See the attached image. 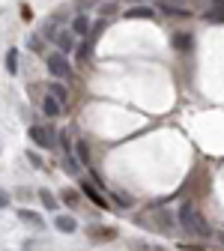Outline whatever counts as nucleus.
<instances>
[{"mask_svg": "<svg viewBox=\"0 0 224 251\" xmlns=\"http://www.w3.org/2000/svg\"><path fill=\"white\" fill-rule=\"evenodd\" d=\"M179 222H182V227H185L188 233H195V236H203V239L212 236V227L206 225V218L198 212L195 203H182V209H179Z\"/></svg>", "mask_w": 224, "mask_h": 251, "instance_id": "f257e3e1", "label": "nucleus"}, {"mask_svg": "<svg viewBox=\"0 0 224 251\" xmlns=\"http://www.w3.org/2000/svg\"><path fill=\"white\" fill-rule=\"evenodd\" d=\"M45 63H48V72H51L54 78H69V75H72V66H69V60L63 57L60 51H51V54L45 57Z\"/></svg>", "mask_w": 224, "mask_h": 251, "instance_id": "f03ea898", "label": "nucleus"}, {"mask_svg": "<svg viewBox=\"0 0 224 251\" xmlns=\"http://www.w3.org/2000/svg\"><path fill=\"white\" fill-rule=\"evenodd\" d=\"M30 138H33V144L42 147V150H54V147H57L54 129H42V126H33V129H30Z\"/></svg>", "mask_w": 224, "mask_h": 251, "instance_id": "7ed1b4c3", "label": "nucleus"}, {"mask_svg": "<svg viewBox=\"0 0 224 251\" xmlns=\"http://www.w3.org/2000/svg\"><path fill=\"white\" fill-rule=\"evenodd\" d=\"M42 111H45V117L51 120V117H57V114L63 111V102H60V99H54L51 93H48V96H45V102H42Z\"/></svg>", "mask_w": 224, "mask_h": 251, "instance_id": "20e7f679", "label": "nucleus"}, {"mask_svg": "<svg viewBox=\"0 0 224 251\" xmlns=\"http://www.w3.org/2000/svg\"><path fill=\"white\" fill-rule=\"evenodd\" d=\"M54 225H57L60 233H75V230H78V222H75L72 215H57V222H54Z\"/></svg>", "mask_w": 224, "mask_h": 251, "instance_id": "39448f33", "label": "nucleus"}, {"mask_svg": "<svg viewBox=\"0 0 224 251\" xmlns=\"http://www.w3.org/2000/svg\"><path fill=\"white\" fill-rule=\"evenodd\" d=\"M174 48L176 51H191V48H195V36H191V33H176L174 36Z\"/></svg>", "mask_w": 224, "mask_h": 251, "instance_id": "423d86ee", "label": "nucleus"}, {"mask_svg": "<svg viewBox=\"0 0 224 251\" xmlns=\"http://www.w3.org/2000/svg\"><path fill=\"white\" fill-rule=\"evenodd\" d=\"M18 218H21V222H27V225H33V227H42V215L33 212V209H21Z\"/></svg>", "mask_w": 224, "mask_h": 251, "instance_id": "0eeeda50", "label": "nucleus"}, {"mask_svg": "<svg viewBox=\"0 0 224 251\" xmlns=\"http://www.w3.org/2000/svg\"><path fill=\"white\" fill-rule=\"evenodd\" d=\"M84 195H87V198H90V201H93L96 206H102V209L108 206V201H105V198H102L99 192H96V188H93V185H84Z\"/></svg>", "mask_w": 224, "mask_h": 251, "instance_id": "6e6552de", "label": "nucleus"}, {"mask_svg": "<svg viewBox=\"0 0 224 251\" xmlns=\"http://www.w3.org/2000/svg\"><path fill=\"white\" fill-rule=\"evenodd\" d=\"M125 18H152V9L149 6H132L125 12Z\"/></svg>", "mask_w": 224, "mask_h": 251, "instance_id": "1a4fd4ad", "label": "nucleus"}, {"mask_svg": "<svg viewBox=\"0 0 224 251\" xmlns=\"http://www.w3.org/2000/svg\"><path fill=\"white\" fill-rule=\"evenodd\" d=\"M72 30H75L78 36H87V30H90V21H87L84 15H78V18L72 21Z\"/></svg>", "mask_w": 224, "mask_h": 251, "instance_id": "9d476101", "label": "nucleus"}, {"mask_svg": "<svg viewBox=\"0 0 224 251\" xmlns=\"http://www.w3.org/2000/svg\"><path fill=\"white\" fill-rule=\"evenodd\" d=\"M6 69H9L12 75L18 72V48H9V51H6Z\"/></svg>", "mask_w": 224, "mask_h": 251, "instance_id": "9b49d317", "label": "nucleus"}, {"mask_svg": "<svg viewBox=\"0 0 224 251\" xmlns=\"http://www.w3.org/2000/svg\"><path fill=\"white\" fill-rule=\"evenodd\" d=\"M39 201H42V206H45V209H57V198L48 192V188H42V192H39Z\"/></svg>", "mask_w": 224, "mask_h": 251, "instance_id": "f8f14e48", "label": "nucleus"}, {"mask_svg": "<svg viewBox=\"0 0 224 251\" xmlns=\"http://www.w3.org/2000/svg\"><path fill=\"white\" fill-rule=\"evenodd\" d=\"M215 6H221V9H212V12H206V21H224V0H215Z\"/></svg>", "mask_w": 224, "mask_h": 251, "instance_id": "ddd939ff", "label": "nucleus"}, {"mask_svg": "<svg viewBox=\"0 0 224 251\" xmlns=\"http://www.w3.org/2000/svg\"><path fill=\"white\" fill-rule=\"evenodd\" d=\"M48 93H51V96H54V99H60L63 105H66V99H69V96H66V90H63L60 84H48Z\"/></svg>", "mask_w": 224, "mask_h": 251, "instance_id": "4468645a", "label": "nucleus"}, {"mask_svg": "<svg viewBox=\"0 0 224 251\" xmlns=\"http://www.w3.org/2000/svg\"><path fill=\"white\" fill-rule=\"evenodd\" d=\"M54 39H57V45L63 48V51H72V36H66V33H51Z\"/></svg>", "mask_w": 224, "mask_h": 251, "instance_id": "2eb2a0df", "label": "nucleus"}, {"mask_svg": "<svg viewBox=\"0 0 224 251\" xmlns=\"http://www.w3.org/2000/svg\"><path fill=\"white\" fill-rule=\"evenodd\" d=\"M63 165H66L72 174H81V159H75V155H66V159H63Z\"/></svg>", "mask_w": 224, "mask_h": 251, "instance_id": "dca6fc26", "label": "nucleus"}, {"mask_svg": "<svg viewBox=\"0 0 224 251\" xmlns=\"http://www.w3.org/2000/svg\"><path fill=\"white\" fill-rule=\"evenodd\" d=\"M63 201H66L69 206H75V203H78V192H72V188H66V192H63Z\"/></svg>", "mask_w": 224, "mask_h": 251, "instance_id": "f3484780", "label": "nucleus"}, {"mask_svg": "<svg viewBox=\"0 0 224 251\" xmlns=\"http://www.w3.org/2000/svg\"><path fill=\"white\" fill-rule=\"evenodd\" d=\"M78 159L87 162V144H84V141H78Z\"/></svg>", "mask_w": 224, "mask_h": 251, "instance_id": "a211bd4d", "label": "nucleus"}, {"mask_svg": "<svg viewBox=\"0 0 224 251\" xmlns=\"http://www.w3.org/2000/svg\"><path fill=\"white\" fill-rule=\"evenodd\" d=\"M27 159H30V165H33V168H42V159H39L36 152H27Z\"/></svg>", "mask_w": 224, "mask_h": 251, "instance_id": "6ab92c4d", "label": "nucleus"}, {"mask_svg": "<svg viewBox=\"0 0 224 251\" xmlns=\"http://www.w3.org/2000/svg\"><path fill=\"white\" fill-rule=\"evenodd\" d=\"M78 57H81V60H87V57H90V45H87V42H84V45H78Z\"/></svg>", "mask_w": 224, "mask_h": 251, "instance_id": "aec40b11", "label": "nucleus"}, {"mask_svg": "<svg viewBox=\"0 0 224 251\" xmlns=\"http://www.w3.org/2000/svg\"><path fill=\"white\" fill-rule=\"evenodd\" d=\"M117 203H120L123 209H129V206H132V201H129V198H125V195H117Z\"/></svg>", "mask_w": 224, "mask_h": 251, "instance_id": "412c9836", "label": "nucleus"}, {"mask_svg": "<svg viewBox=\"0 0 224 251\" xmlns=\"http://www.w3.org/2000/svg\"><path fill=\"white\" fill-rule=\"evenodd\" d=\"M3 206H9V195H6V192H0V209H3Z\"/></svg>", "mask_w": 224, "mask_h": 251, "instance_id": "4be33fe9", "label": "nucleus"}]
</instances>
